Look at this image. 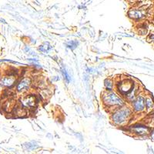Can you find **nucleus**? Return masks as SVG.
Returning <instances> with one entry per match:
<instances>
[{
	"instance_id": "10",
	"label": "nucleus",
	"mask_w": 154,
	"mask_h": 154,
	"mask_svg": "<svg viewBox=\"0 0 154 154\" xmlns=\"http://www.w3.org/2000/svg\"><path fill=\"white\" fill-rule=\"evenodd\" d=\"M77 45H78V43H77L76 42H75V41H71V42H70L68 44H67V46H68V47H70V49H72V50H74V49L77 46Z\"/></svg>"
},
{
	"instance_id": "14",
	"label": "nucleus",
	"mask_w": 154,
	"mask_h": 154,
	"mask_svg": "<svg viewBox=\"0 0 154 154\" xmlns=\"http://www.w3.org/2000/svg\"><path fill=\"white\" fill-rule=\"evenodd\" d=\"M151 138H152L153 141H154V130H153V132L152 133V134H151Z\"/></svg>"
},
{
	"instance_id": "4",
	"label": "nucleus",
	"mask_w": 154,
	"mask_h": 154,
	"mask_svg": "<svg viewBox=\"0 0 154 154\" xmlns=\"http://www.w3.org/2000/svg\"><path fill=\"white\" fill-rule=\"evenodd\" d=\"M30 85H31V79L30 78H25L18 84L17 90L19 92H23L25 90H28Z\"/></svg>"
},
{
	"instance_id": "1",
	"label": "nucleus",
	"mask_w": 154,
	"mask_h": 154,
	"mask_svg": "<svg viewBox=\"0 0 154 154\" xmlns=\"http://www.w3.org/2000/svg\"><path fill=\"white\" fill-rule=\"evenodd\" d=\"M130 114L131 112L129 109H123L114 113V115H113V120L116 124H121L127 121Z\"/></svg>"
},
{
	"instance_id": "12",
	"label": "nucleus",
	"mask_w": 154,
	"mask_h": 154,
	"mask_svg": "<svg viewBox=\"0 0 154 154\" xmlns=\"http://www.w3.org/2000/svg\"><path fill=\"white\" fill-rule=\"evenodd\" d=\"M62 73H63V76H65V79L67 80V82H70V79H70V76L68 75V74H67L66 70H64V69H62Z\"/></svg>"
},
{
	"instance_id": "7",
	"label": "nucleus",
	"mask_w": 154,
	"mask_h": 154,
	"mask_svg": "<svg viewBox=\"0 0 154 154\" xmlns=\"http://www.w3.org/2000/svg\"><path fill=\"white\" fill-rule=\"evenodd\" d=\"M150 129L144 126H134L132 127V131L138 135H143V134H147L149 132Z\"/></svg>"
},
{
	"instance_id": "11",
	"label": "nucleus",
	"mask_w": 154,
	"mask_h": 154,
	"mask_svg": "<svg viewBox=\"0 0 154 154\" xmlns=\"http://www.w3.org/2000/svg\"><path fill=\"white\" fill-rule=\"evenodd\" d=\"M105 85L107 86V88L108 90H112V87H113V84L112 83L110 82L109 79H107V80L105 81Z\"/></svg>"
},
{
	"instance_id": "5",
	"label": "nucleus",
	"mask_w": 154,
	"mask_h": 154,
	"mask_svg": "<svg viewBox=\"0 0 154 154\" xmlns=\"http://www.w3.org/2000/svg\"><path fill=\"white\" fill-rule=\"evenodd\" d=\"M133 84L131 81L130 80H125L123 82H122L120 86H119V90L121 91L122 93H129L130 92L131 90L133 89Z\"/></svg>"
},
{
	"instance_id": "13",
	"label": "nucleus",
	"mask_w": 154,
	"mask_h": 154,
	"mask_svg": "<svg viewBox=\"0 0 154 154\" xmlns=\"http://www.w3.org/2000/svg\"><path fill=\"white\" fill-rule=\"evenodd\" d=\"M147 107H148V108H150V107H152V101H151L150 99H147Z\"/></svg>"
},
{
	"instance_id": "2",
	"label": "nucleus",
	"mask_w": 154,
	"mask_h": 154,
	"mask_svg": "<svg viewBox=\"0 0 154 154\" xmlns=\"http://www.w3.org/2000/svg\"><path fill=\"white\" fill-rule=\"evenodd\" d=\"M103 101L107 105H111V106L123 104L122 99L113 93H108L107 94L103 96Z\"/></svg>"
},
{
	"instance_id": "9",
	"label": "nucleus",
	"mask_w": 154,
	"mask_h": 154,
	"mask_svg": "<svg viewBox=\"0 0 154 154\" xmlns=\"http://www.w3.org/2000/svg\"><path fill=\"white\" fill-rule=\"evenodd\" d=\"M146 13L145 12L142 11L140 9H134V10H131L130 13H129V16L131 18L133 19H141L143 16H145Z\"/></svg>"
},
{
	"instance_id": "6",
	"label": "nucleus",
	"mask_w": 154,
	"mask_h": 154,
	"mask_svg": "<svg viewBox=\"0 0 154 154\" xmlns=\"http://www.w3.org/2000/svg\"><path fill=\"white\" fill-rule=\"evenodd\" d=\"M144 107H145V99L142 96H139L133 103L134 110L136 111H141L144 109Z\"/></svg>"
},
{
	"instance_id": "8",
	"label": "nucleus",
	"mask_w": 154,
	"mask_h": 154,
	"mask_svg": "<svg viewBox=\"0 0 154 154\" xmlns=\"http://www.w3.org/2000/svg\"><path fill=\"white\" fill-rule=\"evenodd\" d=\"M16 82V78L14 76H6L3 77L1 81H0V83L2 86H7V87H9V86H13L14 84V83Z\"/></svg>"
},
{
	"instance_id": "3",
	"label": "nucleus",
	"mask_w": 154,
	"mask_h": 154,
	"mask_svg": "<svg viewBox=\"0 0 154 154\" xmlns=\"http://www.w3.org/2000/svg\"><path fill=\"white\" fill-rule=\"evenodd\" d=\"M36 99L34 96H26L22 99H21V103L24 107H27V108H33L36 107Z\"/></svg>"
},
{
	"instance_id": "16",
	"label": "nucleus",
	"mask_w": 154,
	"mask_h": 154,
	"mask_svg": "<svg viewBox=\"0 0 154 154\" xmlns=\"http://www.w3.org/2000/svg\"><path fill=\"white\" fill-rule=\"evenodd\" d=\"M151 38H152L153 39H154V35H153V36H151Z\"/></svg>"
},
{
	"instance_id": "15",
	"label": "nucleus",
	"mask_w": 154,
	"mask_h": 154,
	"mask_svg": "<svg viewBox=\"0 0 154 154\" xmlns=\"http://www.w3.org/2000/svg\"><path fill=\"white\" fill-rule=\"evenodd\" d=\"M30 146H31V144H30V143H28V147H30ZM34 148H35V146H33V147H32V148H29V149H30V150H32V149H34Z\"/></svg>"
}]
</instances>
